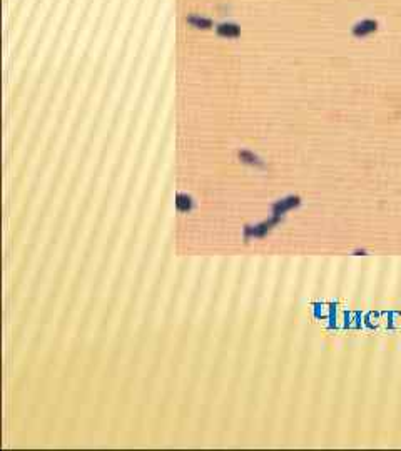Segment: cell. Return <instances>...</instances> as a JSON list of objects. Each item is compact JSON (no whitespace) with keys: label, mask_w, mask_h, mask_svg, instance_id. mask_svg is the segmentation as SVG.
<instances>
[{"label":"cell","mask_w":401,"mask_h":451,"mask_svg":"<svg viewBox=\"0 0 401 451\" xmlns=\"http://www.w3.org/2000/svg\"><path fill=\"white\" fill-rule=\"evenodd\" d=\"M378 28H379L378 20L363 19L354 24L353 28H351V34H353L356 39H364V37H368V35H373L375 32H378Z\"/></svg>","instance_id":"6da1fadb"},{"label":"cell","mask_w":401,"mask_h":451,"mask_svg":"<svg viewBox=\"0 0 401 451\" xmlns=\"http://www.w3.org/2000/svg\"><path fill=\"white\" fill-rule=\"evenodd\" d=\"M299 197H294V196H291V197H287V199H283V201H278L276 204L273 206V213H274V216L276 217H279V216H283L284 213H287L289 209H293V207H296V206H299Z\"/></svg>","instance_id":"7a4b0ae2"},{"label":"cell","mask_w":401,"mask_h":451,"mask_svg":"<svg viewBox=\"0 0 401 451\" xmlns=\"http://www.w3.org/2000/svg\"><path fill=\"white\" fill-rule=\"evenodd\" d=\"M176 207H177V211H181V213H188V211H191V207H192L191 197L186 196V194H177L176 196Z\"/></svg>","instance_id":"3957f363"},{"label":"cell","mask_w":401,"mask_h":451,"mask_svg":"<svg viewBox=\"0 0 401 451\" xmlns=\"http://www.w3.org/2000/svg\"><path fill=\"white\" fill-rule=\"evenodd\" d=\"M217 30H219L221 35H228V37H236L237 32H239L237 27L236 25H231V24H228V25L224 24V25H221L219 28H217Z\"/></svg>","instance_id":"277c9868"}]
</instances>
